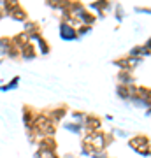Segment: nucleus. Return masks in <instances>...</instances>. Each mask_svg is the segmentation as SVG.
Here are the masks:
<instances>
[{
  "instance_id": "nucleus-9",
  "label": "nucleus",
  "mask_w": 151,
  "mask_h": 158,
  "mask_svg": "<svg viewBox=\"0 0 151 158\" xmlns=\"http://www.w3.org/2000/svg\"><path fill=\"white\" fill-rule=\"evenodd\" d=\"M35 149H39L42 153H58V142L55 137H39Z\"/></svg>"
},
{
  "instance_id": "nucleus-29",
  "label": "nucleus",
  "mask_w": 151,
  "mask_h": 158,
  "mask_svg": "<svg viewBox=\"0 0 151 158\" xmlns=\"http://www.w3.org/2000/svg\"><path fill=\"white\" fill-rule=\"evenodd\" d=\"M112 135H114V137H123V139H128L130 132H127V130H123V128H114V130H112Z\"/></svg>"
},
{
  "instance_id": "nucleus-1",
  "label": "nucleus",
  "mask_w": 151,
  "mask_h": 158,
  "mask_svg": "<svg viewBox=\"0 0 151 158\" xmlns=\"http://www.w3.org/2000/svg\"><path fill=\"white\" fill-rule=\"evenodd\" d=\"M32 130L37 134V137H55L56 130H58V125L53 123V121L48 118L46 111L42 109V111H39L37 116H35L34 125H32Z\"/></svg>"
},
{
  "instance_id": "nucleus-21",
  "label": "nucleus",
  "mask_w": 151,
  "mask_h": 158,
  "mask_svg": "<svg viewBox=\"0 0 151 158\" xmlns=\"http://www.w3.org/2000/svg\"><path fill=\"white\" fill-rule=\"evenodd\" d=\"M19 81H21V77H19V76H14L11 81H7V83H2V85H0V93H4V91H12V90H16L18 86H19Z\"/></svg>"
},
{
  "instance_id": "nucleus-11",
  "label": "nucleus",
  "mask_w": 151,
  "mask_h": 158,
  "mask_svg": "<svg viewBox=\"0 0 151 158\" xmlns=\"http://www.w3.org/2000/svg\"><path fill=\"white\" fill-rule=\"evenodd\" d=\"M149 137L144 135V134H135V135H130L128 139H127V146L130 148V149H134V151H137L139 148L142 146H148L149 144Z\"/></svg>"
},
{
  "instance_id": "nucleus-19",
  "label": "nucleus",
  "mask_w": 151,
  "mask_h": 158,
  "mask_svg": "<svg viewBox=\"0 0 151 158\" xmlns=\"http://www.w3.org/2000/svg\"><path fill=\"white\" fill-rule=\"evenodd\" d=\"M69 6H70V0H48L46 2V7H49V9L58 11V12L69 9Z\"/></svg>"
},
{
  "instance_id": "nucleus-28",
  "label": "nucleus",
  "mask_w": 151,
  "mask_h": 158,
  "mask_svg": "<svg viewBox=\"0 0 151 158\" xmlns=\"http://www.w3.org/2000/svg\"><path fill=\"white\" fill-rule=\"evenodd\" d=\"M25 132H27V139H28V142H30L32 146H35V144H37V141H39L37 134H35V132H34L32 128H27Z\"/></svg>"
},
{
  "instance_id": "nucleus-38",
  "label": "nucleus",
  "mask_w": 151,
  "mask_h": 158,
  "mask_svg": "<svg viewBox=\"0 0 151 158\" xmlns=\"http://www.w3.org/2000/svg\"><path fill=\"white\" fill-rule=\"evenodd\" d=\"M104 118H106L107 121H112V119H114V118H112V114H106V116H104Z\"/></svg>"
},
{
  "instance_id": "nucleus-26",
  "label": "nucleus",
  "mask_w": 151,
  "mask_h": 158,
  "mask_svg": "<svg viewBox=\"0 0 151 158\" xmlns=\"http://www.w3.org/2000/svg\"><path fill=\"white\" fill-rule=\"evenodd\" d=\"M18 6H19V2H16V0H7V2H2V9H4V12H6L7 18L11 16V12L14 11Z\"/></svg>"
},
{
  "instance_id": "nucleus-4",
  "label": "nucleus",
  "mask_w": 151,
  "mask_h": 158,
  "mask_svg": "<svg viewBox=\"0 0 151 158\" xmlns=\"http://www.w3.org/2000/svg\"><path fill=\"white\" fill-rule=\"evenodd\" d=\"M111 63L114 65V67H118V70H128V72H134L135 69L142 63V60H141V58H134V56L125 55V56L114 58Z\"/></svg>"
},
{
  "instance_id": "nucleus-33",
  "label": "nucleus",
  "mask_w": 151,
  "mask_h": 158,
  "mask_svg": "<svg viewBox=\"0 0 151 158\" xmlns=\"http://www.w3.org/2000/svg\"><path fill=\"white\" fill-rule=\"evenodd\" d=\"M44 158H62L58 153H44Z\"/></svg>"
},
{
  "instance_id": "nucleus-5",
  "label": "nucleus",
  "mask_w": 151,
  "mask_h": 158,
  "mask_svg": "<svg viewBox=\"0 0 151 158\" xmlns=\"http://www.w3.org/2000/svg\"><path fill=\"white\" fill-rule=\"evenodd\" d=\"M112 7H114V4H112V2H109V0H95V2H90V4H86V9L93 12V14L97 16V19L106 18V12L111 11Z\"/></svg>"
},
{
  "instance_id": "nucleus-3",
  "label": "nucleus",
  "mask_w": 151,
  "mask_h": 158,
  "mask_svg": "<svg viewBox=\"0 0 151 158\" xmlns=\"http://www.w3.org/2000/svg\"><path fill=\"white\" fill-rule=\"evenodd\" d=\"M44 111H46V114H48V118H49L55 125L63 123V119L67 118L69 113H70V109H69L67 104H58V106H53V107L44 109Z\"/></svg>"
},
{
  "instance_id": "nucleus-25",
  "label": "nucleus",
  "mask_w": 151,
  "mask_h": 158,
  "mask_svg": "<svg viewBox=\"0 0 151 158\" xmlns=\"http://www.w3.org/2000/svg\"><path fill=\"white\" fill-rule=\"evenodd\" d=\"M114 18H116V21H118V25L125 19V16H127V12H125V7H123V4H114Z\"/></svg>"
},
{
  "instance_id": "nucleus-31",
  "label": "nucleus",
  "mask_w": 151,
  "mask_h": 158,
  "mask_svg": "<svg viewBox=\"0 0 151 158\" xmlns=\"http://www.w3.org/2000/svg\"><path fill=\"white\" fill-rule=\"evenodd\" d=\"M134 11L137 12V14H149L151 16V7H134Z\"/></svg>"
},
{
  "instance_id": "nucleus-39",
  "label": "nucleus",
  "mask_w": 151,
  "mask_h": 158,
  "mask_svg": "<svg viewBox=\"0 0 151 158\" xmlns=\"http://www.w3.org/2000/svg\"><path fill=\"white\" fill-rule=\"evenodd\" d=\"M149 148H151V141H149Z\"/></svg>"
},
{
  "instance_id": "nucleus-13",
  "label": "nucleus",
  "mask_w": 151,
  "mask_h": 158,
  "mask_svg": "<svg viewBox=\"0 0 151 158\" xmlns=\"http://www.w3.org/2000/svg\"><path fill=\"white\" fill-rule=\"evenodd\" d=\"M116 81H118V85L130 86V85H135V76H134V72H128V70H118Z\"/></svg>"
},
{
  "instance_id": "nucleus-20",
  "label": "nucleus",
  "mask_w": 151,
  "mask_h": 158,
  "mask_svg": "<svg viewBox=\"0 0 151 158\" xmlns=\"http://www.w3.org/2000/svg\"><path fill=\"white\" fill-rule=\"evenodd\" d=\"M132 86V85H130ZM130 86H125V85H116V97L120 100L123 102H130Z\"/></svg>"
},
{
  "instance_id": "nucleus-37",
  "label": "nucleus",
  "mask_w": 151,
  "mask_h": 158,
  "mask_svg": "<svg viewBox=\"0 0 151 158\" xmlns=\"http://www.w3.org/2000/svg\"><path fill=\"white\" fill-rule=\"evenodd\" d=\"M4 18H7V16H6V12H4V9H2V4H0V19H4Z\"/></svg>"
},
{
  "instance_id": "nucleus-14",
  "label": "nucleus",
  "mask_w": 151,
  "mask_h": 158,
  "mask_svg": "<svg viewBox=\"0 0 151 158\" xmlns=\"http://www.w3.org/2000/svg\"><path fill=\"white\" fill-rule=\"evenodd\" d=\"M76 18L79 19V23H81V25H90V27H93V25L97 23V16L91 11H88L86 7H84V9L79 12Z\"/></svg>"
},
{
  "instance_id": "nucleus-2",
  "label": "nucleus",
  "mask_w": 151,
  "mask_h": 158,
  "mask_svg": "<svg viewBox=\"0 0 151 158\" xmlns=\"http://www.w3.org/2000/svg\"><path fill=\"white\" fill-rule=\"evenodd\" d=\"M81 141L90 142L91 146L95 148V151H107V148L114 142V135L111 132L100 130V132H95V134H84L81 137Z\"/></svg>"
},
{
  "instance_id": "nucleus-16",
  "label": "nucleus",
  "mask_w": 151,
  "mask_h": 158,
  "mask_svg": "<svg viewBox=\"0 0 151 158\" xmlns=\"http://www.w3.org/2000/svg\"><path fill=\"white\" fill-rule=\"evenodd\" d=\"M35 44V48H37V53H39L40 56H48L51 53V44L48 42V39H46L44 35H40L39 39L34 42Z\"/></svg>"
},
{
  "instance_id": "nucleus-6",
  "label": "nucleus",
  "mask_w": 151,
  "mask_h": 158,
  "mask_svg": "<svg viewBox=\"0 0 151 158\" xmlns=\"http://www.w3.org/2000/svg\"><path fill=\"white\" fill-rule=\"evenodd\" d=\"M102 118L97 116V114H91L88 113L86 118L83 121V127H84V134H95V132H100L102 130Z\"/></svg>"
},
{
  "instance_id": "nucleus-15",
  "label": "nucleus",
  "mask_w": 151,
  "mask_h": 158,
  "mask_svg": "<svg viewBox=\"0 0 151 158\" xmlns=\"http://www.w3.org/2000/svg\"><path fill=\"white\" fill-rule=\"evenodd\" d=\"M62 128L67 130V132H70V134H74V135H84V127L83 123H76V121H63L62 123Z\"/></svg>"
},
{
  "instance_id": "nucleus-27",
  "label": "nucleus",
  "mask_w": 151,
  "mask_h": 158,
  "mask_svg": "<svg viewBox=\"0 0 151 158\" xmlns=\"http://www.w3.org/2000/svg\"><path fill=\"white\" fill-rule=\"evenodd\" d=\"M76 30H78V35H79V39H81V37H84V35L91 34L93 27H90V25H79V27H78Z\"/></svg>"
},
{
  "instance_id": "nucleus-12",
  "label": "nucleus",
  "mask_w": 151,
  "mask_h": 158,
  "mask_svg": "<svg viewBox=\"0 0 151 158\" xmlns=\"http://www.w3.org/2000/svg\"><path fill=\"white\" fill-rule=\"evenodd\" d=\"M37 56H39V53H37V48H35L34 42H28L21 49V60H25V62H32Z\"/></svg>"
},
{
  "instance_id": "nucleus-35",
  "label": "nucleus",
  "mask_w": 151,
  "mask_h": 158,
  "mask_svg": "<svg viewBox=\"0 0 151 158\" xmlns=\"http://www.w3.org/2000/svg\"><path fill=\"white\" fill-rule=\"evenodd\" d=\"M142 46H144V48H146L148 51H151V37H149V39H146V42H144Z\"/></svg>"
},
{
  "instance_id": "nucleus-22",
  "label": "nucleus",
  "mask_w": 151,
  "mask_h": 158,
  "mask_svg": "<svg viewBox=\"0 0 151 158\" xmlns=\"http://www.w3.org/2000/svg\"><path fill=\"white\" fill-rule=\"evenodd\" d=\"M93 153H95V148L91 146L90 142H86V141L79 142V155H81V156L91 158V155H93Z\"/></svg>"
},
{
  "instance_id": "nucleus-8",
  "label": "nucleus",
  "mask_w": 151,
  "mask_h": 158,
  "mask_svg": "<svg viewBox=\"0 0 151 158\" xmlns=\"http://www.w3.org/2000/svg\"><path fill=\"white\" fill-rule=\"evenodd\" d=\"M23 32L30 37V42H35L42 35V28H40V23L34 21V19H28L27 23H23Z\"/></svg>"
},
{
  "instance_id": "nucleus-7",
  "label": "nucleus",
  "mask_w": 151,
  "mask_h": 158,
  "mask_svg": "<svg viewBox=\"0 0 151 158\" xmlns=\"http://www.w3.org/2000/svg\"><path fill=\"white\" fill-rule=\"evenodd\" d=\"M58 35H60V39L65 40V42H74V40L79 39L78 30L74 28L72 25H69V23H65V21H60V27H58Z\"/></svg>"
},
{
  "instance_id": "nucleus-17",
  "label": "nucleus",
  "mask_w": 151,
  "mask_h": 158,
  "mask_svg": "<svg viewBox=\"0 0 151 158\" xmlns=\"http://www.w3.org/2000/svg\"><path fill=\"white\" fill-rule=\"evenodd\" d=\"M11 42H12V46H16L18 49L21 51L23 48H25V46L30 42V37H28V35L21 30V32H18V34L12 35V37H11Z\"/></svg>"
},
{
  "instance_id": "nucleus-18",
  "label": "nucleus",
  "mask_w": 151,
  "mask_h": 158,
  "mask_svg": "<svg viewBox=\"0 0 151 158\" xmlns=\"http://www.w3.org/2000/svg\"><path fill=\"white\" fill-rule=\"evenodd\" d=\"M12 19V21H18V23H27L28 21V12H27V9L19 4V6L14 9V11L11 12V16H9Z\"/></svg>"
},
{
  "instance_id": "nucleus-34",
  "label": "nucleus",
  "mask_w": 151,
  "mask_h": 158,
  "mask_svg": "<svg viewBox=\"0 0 151 158\" xmlns=\"http://www.w3.org/2000/svg\"><path fill=\"white\" fill-rule=\"evenodd\" d=\"M34 158H44V153L39 151V149H35V151H34Z\"/></svg>"
},
{
  "instance_id": "nucleus-23",
  "label": "nucleus",
  "mask_w": 151,
  "mask_h": 158,
  "mask_svg": "<svg viewBox=\"0 0 151 158\" xmlns=\"http://www.w3.org/2000/svg\"><path fill=\"white\" fill-rule=\"evenodd\" d=\"M11 48H12L11 37H0V58L7 56V53H9Z\"/></svg>"
},
{
  "instance_id": "nucleus-32",
  "label": "nucleus",
  "mask_w": 151,
  "mask_h": 158,
  "mask_svg": "<svg viewBox=\"0 0 151 158\" xmlns=\"http://www.w3.org/2000/svg\"><path fill=\"white\" fill-rule=\"evenodd\" d=\"M91 158H111L107 151H95L91 155Z\"/></svg>"
},
{
  "instance_id": "nucleus-10",
  "label": "nucleus",
  "mask_w": 151,
  "mask_h": 158,
  "mask_svg": "<svg viewBox=\"0 0 151 158\" xmlns=\"http://www.w3.org/2000/svg\"><path fill=\"white\" fill-rule=\"evenodd\" d=\"M37 109H34L32 106H28V104H25L21 107V121H23V127H25V130L27 128H32V125H34V119L35 116H37Z\"/></svg>"
},
{
  "instance_id": "nucleus-40",
  "label": "nucleus",
  "mask_w": 151,
  "mask_h": 158,
  "mask_svg": "<svg viewBox=\"0 0 151 158\" xmlns=\"http://www.w3.org/2000/svg\"><path fill=\"white\" fill-rule=\"evenodd\" d=\"M0 4H2V0H0Z\"/></svg>"
},
{
  "instance_id": "nucleus-24",
  "label": "nucleus",
  "mask_w": 151,
  "mask_h": 158,
  "mask_svg": "<svg viewBox=\"0 0 151 158\" xmlns=\"http://www.w3.org/2000/svg\"><path fill=\"white\" fill-rule=\"evenodd\" d=\"M86 114L84 111H79V109H72L70 113H69V116H70V121H76V123H83L84 118H86Z\"/></svg>"
},
{
  "instance_id": "nucleus-36",
  "label": "nucleus",
  "mask_w": 151,
  "mask_h": 158,
  "mask_svg": "<svg viewBox=\"0 0 151 158\" xmlns=\"http://www.w3.org/2000/svg\"><path fill=\"white\" fill-rule=\"evenodd\" d=\"M62 158H79V156H76L74 153H65V155H63Z\"/></svg>"
},
{
  "instance_id": "nucleus-30",
  "label": "nucleus",
  "mask_w": 151,
  "mask_h": 158,
  "mask_svg": "<svg viewBox=\"0 0 151 158\" xmlns=\"http://www.w3.org/2000/svg\"><path fill=\"white\" fill-rule=\"evenodd\" d=\"M135 153H139L141 156H144V158H148V156H151V148H149V144L148 146H142V148H139Z\"/></svg>"
}]
</instances>
